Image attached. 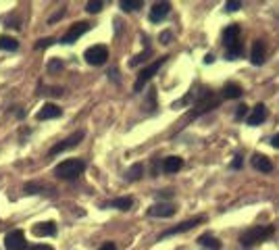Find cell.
<instances>
[{"label": "cell", "mask_w": 279, "mask_h": 250, "mask_svg": "<svg viewBox=\"0 0 279 250\" xmlns=\"http://www.w3.org/2000/svg\"><path fill=\"white\" fill-rule=\"evenodd\" d=\"M271 146H273V148H279V134H275V136L271 138Z\"/></svg>", "instance_id": "38"}, {"label": "cell", "mask_w": 279, "mask_h": 250, "mask_svg": "<svg viewBox=\"0 0 279 250\" xmlns=\"http://www.w3.org/2000/svg\"><path fill=\"white\" fill-rule=\"evenodd\" d=\"M242 94H244V92H242V88L238 86V83H233V81L225 83V88H223V98L233 100V98H240Z\"/></svg>", "instance_id": "20"}, {"label": "cell", "mask_w": 279, "mask_h": 250, "mask_svg": "<svg viewBox=\"0 0 279 250\" xmlns=\"http://www.w3.org/2000/svg\"><path fill=\"white\" fill-rule=\"evenodd\" d=\"M148 54H150V50H146V52H142V54H137V57H133V59L129 61V67H135L137 63H144Z\"/></svg>", "instance_id": "28"}, {"label": "cell", "mask_w": 279, "mask_h": 250, "mask_svg": "<svg viewBox=\"0 0 279 250\" xmlns=\"http://www.w3.org/2000/svg\"><path fill=\"white\" fill-rule=\"evenodd\" d=\"M50 44H54V40H52V38H44V40L38 42V48H46V46H50Z\"/></svg>", "instance_id": "32"}, {"label": "cell", "mask_w": 279, "mask_h": 250, "mask_svg": "<svg viewBox=\"0 0 279 250\" xmlns=\"http://www.w3.org/2000/svg\"><path fill=\"white\" fill-rule=\"evenodd\" d=\"M83 59H86L90 65L98 67V65H104L106 59H108V48L102 46V44H96V46H90L86 50V54H83Z\"/></svg>", "instance_id": "7"}, {"label": "cell", "mask_w": 279, "mask_h": 250, "mask_svg": "<svg viewBox=\"0 0 279 250\" xmlns=\"http://www.w3.org/2000/svg\"><path fill=\"white\" fill-rule=\"evenodd\" d=\"M181 167H184V159H181V157H167L163 161V171L167 175H173V173L181 171Z\"/></svg>", "instance_id": "17"}, {"label": "cell", "mask_w": 279, "mask_h": 250, "mask_svg": "<svg viewBox=\"0 0 279 250\" xmlns=\"http://www.w3.org/2000/svg\"><path fill=\"white\" fill-rule=\"evenodd\" d=\"M59 69H63V61L54 59V61L48 63V71H50V73H52V71H59Z\"/></svg>", "instance_id": "30"}, {"label": "cell", "mask_w": 279, "mask_h": 250, "mask_svg": "<svg viewBox=\"0 0 279 250\" xmlns=\"http://www.w3.org/2000/svg\"><path fill=\"white\" fill-rule=\"evenodd\" d=\"M215 61V57H213V54H206V57H204V65H211Z\"/></svg>", "instance_id": "39"}, {"label": "cell", "mask_w": 279, "mask_h": 250, "mask_svg": "<svg viewBox=\"0 0 279 250\" xmlns=\"http://www.w3.org/2000/svg\"><path fill=\"white\" fill-rule=\"evenodd\" d=\"M63 115V110H61V106H57V104H52V102H46L44 106H42L40 110H38V115H36V119L38 121H48V119H59Z\"/></svg>", "instance_id": "11"}, {"label": "cell", "mask_w": 279, "mask_h": 250, "mask_svg": "<svg viewBox=\"0 0 279 250\" xmlns=\"http://www.w3.org/2000/svg\"><path fill=\"white\" fill-rule=\"evenodd\" d=\"M264 59H267V44H264L262 40H256L252 44V54H250V63L260 67L264 63Z\"/></svg>", "instance_id": "12"}, {"label": "cell", "mask_w": 279, "mask_h": 250, "mask_svg": "<svg viewBox=\"0 0 279 250\" xmlns=\"http://www.w3.org/2000/svg\"><path fill=\"white\" fill-rule=\"evenodd\" d=\"M83 171H86V163H83L81 159H67L63 163H59L57 167H54V175L61 177V179H77Z\"/></svg>", "instance_id": "2"}, {"label": "cell", "mask_w": 279, "mask_h": 250, "mask_svg": "<svg viewBox=\"0 0 279 250\" xmlns=\"http://www.w3.org/2000/svg\"><path fill=\"white\" fill-rule=\"evenodd\" d=\"M5 248L7 250H25L27 242H25V233L21 229H13L5 235Z\"/></svg>", "instance_id": "9"}, {"label": "cell", "mask_w": 279, "mask_h": 250, "mask_svg": "<svg viewBox=\"0 0 279 250\" xmlns=\"http://www.w3.org/2000/svg\"><path fill=\"white\" fill-rule=\"evenodd\" d=\"M252 167H254L256 171H260V173H271V171H273L271 159H267L264 155H254V157H252Z\"/></svg>", "instance_id": "18"}, {"label": "cell", "mask_w": 279, "mask_h": 250, "mask_svg": "<svg viewBox=\"0 0 279 250\" xmlns=\"http://www.w3.org/2000/svg\"><path fill=\"white\" fill-rule=\"evenodd\" d=\"M171 196H173L171 190H161V192H159V198H171Z\"/></svg>", "instance_id": "37"}, {"label": "cell", "mask_w": 279, "mask_h": 250, "mask_svg": "<svg viewBox=\"0 0 279 250\" xmlns=\"http://www.w3.org/2000/svg\"><path fill=\"white\" fill-rule=\"evenodd\" d=\"M171 42V32H163L161 34V44H169Z\"/></svg>", "instance_id": "35"}, {"label": "cell", "mask_w": 279, "mask_h": 250, "mask_svg": "<svg viewBox=\"0 0 279 250\" xmlns=\"http://www.w3.org/2000/svg\"><path fill=\"white\" fill-rule=\"evenodd\" d=\"M83 138H86V132H75V134H71L69 138H65V140H61L59 144H54L50 150H48V157H57V155H61V152H65V150H69V148H75Z\"/></svg>", "instance_id": "5"}, {"label": "cell", "mask_w": 279, "mask_h": 250, "mask_svg": "<svg viewBox=\"0 0 279 250\" xmlns=\"http://www.w3.org/2000/svg\"><path fill=\"white\" fill-rule=\"evenodd\" d=\"M175 213H177L175 204H169V202H157V204H152L148 208L150 217H163V219H167V217H173Z\"/></svg>", "instance_id": "10"}, {"label": "cell", "mask_w": 279, "mask_h": 250, "mask_svg": "<svg viewBox=\"0 0 279 250\" xmlns=\"http://www.w3.org/2000/svg\"><path fill=\"white\" fill-rule=\"evenodd\" d=\"M98 250H117V246H115V242H104Z\"/></svg>", "instance_id": "36"}, {"label": "cell", "mask_w": 279, "mask_h": 250, "mask_svg": "<svg viewBox=\"0 0 279 250\" xmlns=\"http://www.w3.org/2000/svg\"><path fill=\"white\" fill-rule=\"evenodd\" d=\"M169 11H171V5L169 3H157V5H152V9H150V21L152 23H161L167 15H169Z\"/></svg>", "instance_id": "14"}, {"label": "cell", "mask_w": 279, "mask_h": 250, "mask_svg": "<svg viewBox=\"0 0 279 250\" xmlns=\"http://www.w3.org/2000/svg\"><path fill=\"white\" fill-rule=\"evenodd\" d=\"M142 171H144V167L140 165V163H135V165L131 167V169L127 171V179H129V182H135V179L142 177Z\"/></svg>", "instance_id": "25"}, {"label": "cell", "mask_w": 279, "mask_h": 250, "mask_svg": "<svg viewBox=\"0 0 279 250\" xmlns=\"http://www.w3.org/2000/svg\"><path fill=\"white\" fill-rule=\"evenodd\" d=\"M90 23H86V21H79V23H73L71 27L67 30V34L63 36V40H61V44H73V42H77L83 34L86 32H90Z\"/></svg>", "instance_id": "8"}, {"label": "cell", "mask_w": 279, "mask_h": 250, "mask_svg": "<svg viewBox=\"0 0 279 250\" xmlns=\"http://www.w3.org/2000/svg\"><path fill=\"white\" fill-rule=\"evenodd\" d=\"M242 52H244L242 42H235L233 46H229V48H227L225 59H227V61H235V59H240V57H242Z\"/></svg>", "instance_id": "23"}, {"label": "cell", "mask_w": 279, "mask_h": 250, "mask_svg": "<svg viewBox=\"0 0 279 250\" xmlns=\"http://www.w3.org/2000/svg\"><path fill=\"white\" fill-rule=\"evenodd\" d=\"M32 231H34V235H38V238H50V235L57 233V223H54V221H44V223H36Z\"/></svg>", "instance_id": "15"}, {"label": "cell", "mask_w": 279, "mask_h": 250, "mask_svg": "<svg viewBox=\"0 0 279 250\" xmlns=\"http://www.w3.org/2000/svg\"><path fill=\"white\" fill-rule=\"evenodd\" d=\"M275 233L273 225H254V227H248L242 235H240V244L244 248H252L260 242H267L271 235Z\"/></svg>", "instance_id": "1"}, {"label": "cell", "mask_w": 279, "mask_h": 250, "mask_svg": "<svg viewBox=\"0 0 279 250\" xmlns=\"http://www.w3.org/2000/svg\"><path fill=\"white\" fill-rule=\"evenodd\" d=\"M240 25L238 23H231V25H227L225 30H223V44H225V48H229V46H233L235 42H240Z\"/></svg>", "instance_id": "13"}, {"label": "cell", "mask_w": 279, "mask_h": 250, "mask_svg": "<svg viewBox=\"0 0 279 250\" xmlns=\"http://www.w3.org/2000/svg\"><path fill=\"white\" fill-rule=\"evenodd\" d=\"M206 221V217H194V219H188V221H181L179 225H175V227H169V229H165L161 235H159V240H165V238H169V235H177V233H186V231H190V229H194L196 225H200V223H204Z\"/></svg>", "instance_id": "6"}, {"label": "cell", "mask_w": 279, "mask_h": 250, "mask_svg": "<svg viewBox=\"0 0 279 250\" xmlns=\"http://www.w3.org/2000/svg\"><path fill=\"white\" fill-rule=\"evenodd\" d=\"M242 167H244V159L240 155H235L231 161V169H242Z\"/></svg>", "instance_id": "31"}, {"label": "cell", "mask_w": 279, "mask_h": 250, "mask_svg": "<svg viewBox=\"0 0 279 250\" xmlns=\"http://www.w3.org/2000/svg\"><path fill=\"white\" fill-rule=\"evenodd\" d=\"M167 59H169V57H161L159 61H155L152 65H148L146 69H142V71H140V75H137V79H135V83H133V92H142V88L157 75V71L167 63Z\"/></svg>", "instance_id": "4"}, {"label": "cell", "mask_w": 279, "mask_h": 250, "mask_svg": "<svg viewBox=\"0 0 279 250\" xmlns=\"http://www.w3.org/2000/svg\"><path fill=\"white\" fill-rule=\"evenodd\" d=\"M225 9H227L229 13H235V11H240V9H242V3H240V0H231V3L225 5Z\"/></svg>", "instance_id": "29"}, {"label": "cell", "mask_w": 279, "mask_h": 250, "mask_svg": "<svg viewBox=\"0 0 279 250\" xmlns=\"http://www.w3.org/2000/svg\"><path fill=\"white\" fill-rule=\"evenodd\" d=\"M25 250H54V248H52V246H48V244H36V246L25 248Z\"/></svg>", "instance_id": "33"}, {"label": "cell", "mask_w": 279, "mask_h": 250, "mask_svg": "<svg viewBox=\"0 0 279 250\" xmlns=\"http://www.w3.org/2000/svg\"><path fill=\"white\" fill-rule=\"evenodd\" d=\"M102 7H104L102 3H88V5H86V11L92 13V15H96V13H100V11H102Z\"/></svg>", "instance_id": "26"}, {"label": "cell", "mask_w": 279, "mask_h": 250, "mask_svg": "<svg viewBox=\"0 0 279 250\" xmlns=\"http://www.w3.org/2000/svg\"><path fill=\"white\" fill-rule=\"evenodd\" d=\"M133 204V198L131 196H123V198H115V200H110L108 206H113V208H119V211H129Z\"/></svg>", "instance_id": "22"}, {"label": "cell", "mask_w": 279, "mask_h": 250, "mask_svg": "<svg viewBox=\"0 0 279 250\" xmlns=\"http://www.w3.org/2000/svg\"><path fill=\"white\" fill-rule=\"evenodd\" d=\"M267 115H269L267 106H264L262 102H258L252 108V115L248 117V125H260V123H264V121H267Z\"/></svg>", "instance_id": "16"}, {"label": "cell", "mask_w": 279, "mask_h": 250, "mask_svg": "<svg viewBox=\"0 0 279 250\" xmlns=\"http://www.w3.org/2000/svg\"><path fill=\"white\" fill-rule=\"evenodd\" d=\"M38 190H40L38 184H27V186H25V192H27V194H38Z\"/></svg>", "instance_id": "34"}, {"label": "cell", "mask_w": 279, "mask_h": 250, "mask_svg": "<svg viewBox=\"0 0 279 250\" xmlns=\"http://www.w3.org/2000/svg\"><path fill=\"white\" fill-rule=\"evenodd\" d=\"M119 7H121L125 13H131V11L142 9V0H121Z\"/></svg>", "instance_id": "24"}, {"label": "cell", "mask_w": 279, "mask_h": 250, "mask_svg": "<svg viewBox=\"0 0 279 250\" xmlns=\"http://www.w3.org/2000/svg\"><path fill=\"white\" fill-rule=\"evenodd\" d=\"M19 48V42L11 36H0V50H7V52H15Z\"/></svg>", "instance_id": "21"}, {"label": "cell", "mask_w": 279, "mask_h": 250, "mask_svg": "<svg viewBox=\"0 0 279 250\" xmlns=\"http://www.w3.org/2000/svg\"><path fill=\"white\" fill-rule=\"evenodd\" d=\"M217 106H219V98H215V94L206 88V90L200 92V96L196 98V104H194V113L190 115V119H196L202 113H208V110H213Z\"/></svg>", "instance_id": "3"}, {"label": "cell", "mask_w": 279, "mask_h": 250, "mask_svg": "<svg viewBox=\"0 0 279 250\" xmlns=\"http://www.w3.org/2000/svg\"><path fill=\"white\" fill-rule=\"evenodd\" d=\"M246 113H248V106H246V104H240L238 108H235V115H233L235 121H242V119L246 117Z\"/></svg>", "instance_id": "27"}, {"label": "cell", "mask_w": 279, "mask_h": 250, "mask_svg": "<svg viewBox=\"0 0 279 250\" xmlns=\"http://www.w3.org/2000/svg\"><path fill=\"white\" fill-rule=\"evenodd\" d=\"M198 244L204 250H221V242L215 238L213 233H202L200 238H198Z\"/></svg>", "instance_id": "19"}]
</instances>
